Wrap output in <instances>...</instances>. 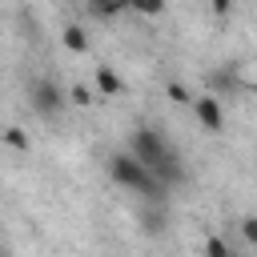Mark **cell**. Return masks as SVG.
Segmentation results:
<instances>
[{"mask_svg": "<svg viewBox=\"0 0 257 257\" xmlns=\"http://www.w3.org/2000/svg\"><path fill=\"white\" fill-rule=\"evenodd\" d=\"M4 145H8L12 153H28V149H32V141H28V133H24L20 124H8V128H4Z\"/></svg>", "mask_w": 257, "mask_h": 257, "instance_id": "cell-8", "label": "cell"}, {"mask_svg": "<svg viewBox=\"0 0 257 257\" xmlns=\"http://www.w3.org/2000/svg\"><path fill=\"white\" fill-rule=\"evenodd\" d=\"M104 169H108V177H112L120 189L137 193L141 201H149V205H165V201H169V185H161L128 149H124V153H108Z\"/></svg>", "mask_w": 257, "mask_h": 257, "instance_id": "cell-2", "label": "cell"}, {"mask_svg": "<svg viewBox=\"0 0 257 257\" xmlns=\"http://www.w3.org/2000/svg\"><path fill=\"white\" fill-rule=\"evenodd\" d=\"M137 12H145V16H157V12H165V4H137Z\"/></svg>", "mask_w": 257, "mask_h": 257, "instance_id": "cell-13", "label": "cell"}, {"mask_svg": "<svg viewBox=\"0 0 257 257\" xmlns=\"http://www.w3.org/2000/svg\"><path fill=\"white\" fill-rule=\"evenodd\" d=\"M165 92H169V100H173V104H193V100H197V96H189V88H185V84H177V80H169V88H165Z\"/></svg>", "mask_w": 257, "mask_h": 257, "instance_id": "cell-10", "label": "cell"}, {"mask_svg": "<svg viewBox=\"0 0 257 257\" xmlns=\"http://www.w3.org/2000/svg\"><path fill=\"white\" fill-rule=\"evenodd\" d=\"M137 225H141L145 237H161V233L169 229V205H149V201H141V209H137Z\"/></svg>", "mask_w": 257, "mask_h": 257, "instance_id": "cell-5", "label": "cell"}, {"mask_svg": "<svg viewBox=\"0 0 257 257\" xmlns=\"http://www.w3.org/2000/svg\"><path fill=\"white\" fill-rule=\"evenodd\" d=\"M213 12H217V16H229V12H233V4H229V0H217V4H213Z\"/></svg>", "mask_w": 257, "mask_h": 257, "instance_id": "cell-14", "label": "cell"}, {"mask_svg": "<svg viewBox=\"0 0 257 257\" xmlns=\"http://www.w3.org/2000/svg\"><path fill=\"white\" fill-rule=\"evenodd\" d=\"M128 153H133V157H137L161 185H169V189H177V185L189 181V169H185L181 153H177L173 141H169L161 128H153V124L133 128V137H128Z\"/></svg>", "mask_w": 257, "mask_h": 257, "instance_id": "cell-1", "label": "cell"}, {"mask_svg": "<svg viewBox=\"0 0 257 257\" xmlns=\"http://www.w3.org/2000/svg\"><path fill=\"white\" fill-rule=\"evenodd\" d=\"M60 40H64V48H68V52H76V56H80V52H88V32H84L80 24H68V28L60 32Z\"/></svg>", "mask_w": 257, "mask_h": 257, "instance_id": "cell-7", "label": "cell"}, {"mask_svg": "<svg viewBox=\"0 0 257 257\" xmlns=\"http://www.w3.org/2000/svg\"><path fill=\"white\" fill-rule=\"evenodd\" d=\"M205 257H233V249L225 245V237H205Z\"/></svg>", "mask_w": 257, "mask_h": 257, "instance_id": "cell-9", "label": "cell"}, {"mask_svg": "<svg viewBox=\"0 0 257 257\" xmlns=\"http://www.w3.org/2000/svg\"><path fill=\"white\" fill-rule=\"evenodd\" d=\"M193 116L201 120L205 133H225V108L217 96H197L193 100Z\"/></svg>", "mask_w": 257, "mask_h": 257, "instance_id": "cell-4", "label": "cell"}, {"mask_svg": "<svg viewBox=\"0 0 257 257\" xmlns=\"http://www.w3.org/2000/svg\"><path fill=\"white\" fill-rule=\"evenodd\" d=\"M241 237H245V241L257 249V213H249V217L241 221Z\"/></svg>", "mask_w": 257, "mask_h": 257, "instance_id": "cell-11", "label": "cell"}, {"mask_svg": "<svg viewBox=\"0 0 257 257\" xmlns=\"http://www.w3.org/2000/svg\"><path fill=\"white\" fill-rule=\"evenodd\" d=\"M68 100H72V104H92V92H88L84 84H72V88H68Z\"/></svg>", "mask_w": 257, "mask_h": 257, "instance_id": "cell-12", "label": "cell"}, {"mask_svg": "<svg viewBox=\"0 0 257 257\" xmlns=\"http://www.w3.org/2000/svg\"><path fill=\"white\" fill-rule=\"evenodd\" d=\"M120 88H124V84H120V76H116L108 64H96V92H100V96H116Z\"/></svg>", "mask_w": 257, "mask_h": 257, "instance_id": "cell-6", "label": "cell"}, {"mask_svg": "<svg viewBox=\"0 0 257 257\" xmlns=\"http://www.w3.org/2000/svg\"><path fill=\"white\" fill-rule=\"evenodd\" d=\"M64 88L56 84V80H32V88H28V104H32V112L40 116V120H56L60 112H64Z\"/></svg>", "mask_w": 257, "mask_h": 257, "instance_id": "cell-3", "label": "cell"}]
</instances>
